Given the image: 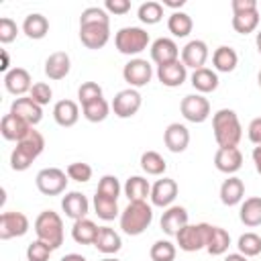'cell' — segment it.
<instances>
[{
    "instance_id": "cell-32",
    "label": "cell",
    "mask_w": 261,
    "mask_h": 261,
    "mask_svg": "<svg viewBox=\"0 0 261 261\" xmlns=\"http://www.w3.org/2000/svg\"><path fill=\"white\" fill-rule=\"evenodd\" d=\"M98 228L96 222H92L90 218H80V220H73V226H71V239L77 243V245H94L96 237H98Z\"/></svg>"
},
{
    "instance_id": "cell-13",
    "label": "cell",
    "mask_w": 261,
    "mask_h": 261,
    "mask_svg": "<svg viewBox=\"0 0 261 261\" xmlns=\"http://www.w3.org/2000/svg\"><path fill=\"white\" fill-rule=\"evenodd\" d=\"M177 181L171 179V177H161L157 179L153 186H151V206H157V208H169L173 206V200L177 198Z\"/></svg>"
},
{
    "instance_id": "cell-44",
    "label": "cell",
    "mask_w": 261,
    "mask_h": 261,
    "mask_svg": "<svg viewBox=\"0 0 261 261\" xmlns=\"http://www.w3.org/2000/svg\"><path fill=\"white\" fill-rule=\"evenodd\" d=\"M67 177L73 179V181H80V184H86L92 179V165L90 163H84V161H73L67 165L65 169Z\"/></svg>"
},
{
    "instance_id": "cell-42",
    "label": "cell",
    "mask_w": 261,
    "mask_h": 261,
    "mask_svg": "<svg viewBox=\"0 0 261 261\" xmlns=\"http://www.w3.org/2000/svg\"><path fill=\"white\" fill-rule=\"evenodd\" d=\"M237 249L245 257H257L261 253V237L257 232H245L239 237Z\"/></svg>"
},
{
    "instance_id": "cell-23",
    "label": "cell",
    "mask_w": 261,
    "mask_h": 261,
    "mask_svg": "<svg viewBox=\"0 0 261 261\" xmlns=\"http://www.w3.org/2000/svg\"><path fill=\"white\" fill-rule=\"evenodd\" d=\"M186 77H188V67L181 63V59L157 67V80H159L163 86H167V88H177V86H181V84L186 82Z\"/></svg>"
},
{
    "instance_id": "cell-26",
    "label": "cell",
    "mask_w": 261,
    "mask_h": 261,
    "mask_svg": "<svg viewBox=\"0 0 261 261\" xmlns=\"http://www.w3.org/2000/svg\"><path fill=\"white\" fill-rule=\"evenodd\" d=\"M53 118L63 128L73 126L77 122V118H80V106H77V102L67 100V98L55 102V106H53Z\"/></svg>"
},
{
    "instance_id": "cell-31",
    "label": "cell",
    "mask_w": 261,
    "mask_h": 261,
    "mask_svg": "<svg viewBox=\"0 0 261 261\" xmlns=\"http://www.w3.org/2000/svg\"><path fill=\"white\" fill-rule=\"evenodd\" d=\"M239 218L245 226L253 228L261 224V196H251L241 202L239 208Z\"/></svg>"
},
{
    "instance_id": "cell-2",
    "label": "cell",
    "mask_w": 261,
    "mask_h": 261,
    "mask_svg": "<svg viewBox=\"0 0 261 261\" xmlns=\"http://www.w3.org/2000/svg\"><path fill=\"white\" fill-rule=\"evenodd\" d=\"M212 130H214V141L218 147H237L239 141L243 139V126L234 110L230 108H220L212 116Z\"/></svg>"
},
{
    "instance_id": "cell-30",
    "label": "cell",
    "mask_w": 261,
    "mask_h": 261,
    "mask_svg": "<svg viewBox=\"0 0 261 261\" xmlns=\"http://www.w3.org/2000/svg\"><path fill=\"white\" fill-rule=\"evenodd\" d=\"M122 192L128 198V202H147V198L151 196V184L143 175H130L124 181Z\"/></svg>"
},
{
    "instance_id": "cell-3",
    "label": "cell",
    "mask_w": 261,
    "mask_h": 261,
    "mask_svg": "<svg viewBox=\"0 0 261 261\" xmlns=\"http://www.w3.org/2000/svg\"><path fill=\"white\" fill-rule=\"evenodd\" d=\"M120 230L128 237L143 234L153 222V206L147 202H128V206L118 216Z\"/></svg>"
},
{
    "instance_id": "cell-24",
    "label": "cell",
    "mask_w": 261,
    "mask_h": 261,
    "mask_svg": "<svg viewBox=\"0 0 261 261\" xmlns=\"http://www.w3.org/2000/svg\"><path fill=\"white\" fill-rule=\"evenodd\" d=\"M71 69V59L65 51H55L45 59V75L49 80H63Z\"/></svg>"
},
{
    "instance_id": "cell-33",
    "label": "cell",
    "mask_w": 261,
    "mask_h": 261,
    "mask_svg": "<svg viewBox=\"0 0 261 261\" xmlns=\"http://www.w3.org/2000/svg\"><path fill=\"white\" fill-rule=\"evenodd\" d=\"M22 33L29 39H43L49 33V20H47V16H43L39 12L27 14L24 20H22Z\"/></svg>"
},
{
    "instance_id": "cell-10",
    "label": "cell",
    "mask_w": 261,
    "mask_h": 261,
    "mask_svg": "<svg viewBox=\"0 0 261 261\" xmlns=\"http://www.w3.org/2000/svg\"><path fill=\"white\" fill-rule=\"evenodd\" d=\"M122 77H124V82L130 86V88H143V86H147L149 82H151V77H153V67H151V63L147 61V59H141V57H135V59H130L128 63H124V67H122Z\"/></svg>"
},
{
    "instance_id": "cell-50",
    "label": "cell",
    "mask_w": 261,
    "mask_h": 261,
    "mask_svg": "<svg viewBox=\"0 0 261 261\" xmlns=\"http://www.w3.org/2000/svg\"><path fill=\"white\" fill-rule=\"evenodd\" d=\"M230 8H232V14H243V12L257 10V2L255 0H232Z\"/></svg>"
},
{
    "instance_id": "cell-15",
    "label": "cell",
    "mask_w": 261,
    "mask_h": 261,
    "mask_svg": "<svg viewBox=\"0 0 261 261\" xmlns=\"http://www.w3.org/2000/svg\"><path fill=\"white\" fill-rule=\"evenodd\" d=\"M208 55H210L208 45L202 39H192L181 49V63L186 67H192V69H200V67H206Z\"/></svg>"
},
{
    "instance_id": "cell-17",
    "label": "cell",
    "mask_w": 261,
    "mask_h": 261,
    "mask_svg": "<svg viewBox=\"0 0 261 261\" xmlns=\"http://www.w3.org/2000/svg\"><path fill=\"white\" fill-rule=\"evenodd\" d=\"M151 59L159 65H167V63H173L179 59V47L173 39L169 37H159L153 41L151 45Z\"/></svg>"
},
{
    "instance_id": "cell-53",
    "label": "cell",
    "mask_w": 261,
    "mask_h": 261,
    "mask_svg": "<svg viewBox=\"0 0 261 261\" xmlns=\"http://www.w3.org/2000/svg\"><path fill=\"white\" fill-rule=\"evenodd\" d=\"M222 261H249V257H245L241 253H228V255H224Z\"/></svg>"
},
{
    "instance_id": "cell-35",
    "label": "cell",
    "mask_w": 261,
    "mask_h": 261,
    "mask_svg": "<svg viewBox=\"0 0 261 261\" xmlns=\"http://www.w3.org/2000/svg\"><path fill=\"white\" fill-rule=\"evenodd\" d=\"M228 247H230V234L220 226H212L210 234H208L206 251L210 255H224L228 251Z\"/></svg>"
},
{
    "instance_id": "cell-21",
    "label": "cell",
    "mask_w": 261,
    "mask_h": 261,
    "mask_svg": "<svg viewBox=\"0 0 261 261\" xmlns=\"http://www.w3.org/2000/svg\"><path fill=\"white\" fill-rule=\"evenodd\" d=\"M163 143L171 153H184L190 145V130L186 124L171 122L163 133Z\"/></svg>"
},
{
    "instance_id": "cell-29",
    "label": "cell",
    "mask_w": 261,
    "mask_h": 261,
    "mask_svg": "<svg viewBox=\"0 0 261 261\" xmlns=\"http://www.w3.org/2000/svg\"><path fill=\"white\" fill-rule=\"evenodd\" d=\"M190 84L194 86V90L198 94H210L218 88V73L210 67L194 69V73L190 75Z\"/></svg>"
},
{
    "instance_id": "cell-48",
    "label": "cell",
    "mask_w": 261,
    "mask_h": 261,
    "mask_svg": "<svg viewBox=\"0 0 261 261\" xmlns=\"http://www.w3.org/2000/svg\"><path fill=\"white\" fill-rule=\"evenodd\" d=\"M16 35H18L16 22L10 16H2L0 18V43L8 45V43H12L16 39Z\"/></svg>"
},
{
    "instance_id": "cell-55",
    "label": "cell",
    "mask_w": 261,
    "mask_h": 261,
    "mask_svg": "<svg viewBox=\"0 0 261 261\" xmlns=\"http://www.w3.org/2000/svg\"><path fill=\"white\" fill-rule=\"evenodd\" d=\"M186 4V0H163V6H169V8H181Z\"/></svg>"
},
{
    "instance_id": "cell-25",
    "label": "cell",
    "mask_w": 261,
    "mask_h": 261,
    "mask_svg": "<svg viewBox=\"0 0 261 261\" xmlns=\"http://www.w3.org/2000/svg\"><path fill=\"white\" fill-rule=\"evenodd\" d=\"M220 202L224 206H237L245 198V184L237 175H228L220 186Z\"/></svg>"
},
{
    "instance_id": "cell-4",
    "label": "cell",
    "mask_w": 261,
    "mask_h": 261,
    "mask_svg": "<svg viewBox=\"0 0 261 261\" xmlns=\"http://www.w3.org/2000/svg\"><path fill=\"white\" fill-rule=\"evenodd\" d=\"M43 149H45V137L39 130L33 128L12 149V153H10V167L14 171H27L33 165V161L43 153Z\"/></svg>"
},
{
    "instance_id": "cell-47",
    "label": "cell",
    "mask_w": 261,
    "mask_h": 261,
    "mask_svg": "<svg viewBox=\"0 0 261 261\" xmlns=\"http://www.w3.org/2000/svg\"><path fill=\"white\" fill-rule=\"evenodd\" d=\"M29 96H31L39 106H45V104L51 102V98H53V90H51L49 84H45V82H37V84H33Z\"/></svg>"
},
{
    "instance_id": "cell-52",
    "label": "cell",
    "mask_w": 261,
    "mask_h": 261,
    "mask_svg": "<svg viewBox=\"0 0 261 261\" xmlns=\"http://www.w3.org/2000/svg\"><path fill=\"white\" fill-rule=\"evenodd\" d=\"M251 157H253V163H255V169H257V173L261 175V145H257V147L253 149Z\"/></svg>"
},
{
    "instance_id": "cell-6",
    "label": "cell",
    "mask_w": 261,
    "mask_h": 261,
    "mask_svg": "<svg viewBox=\"0 0 261 261\" xmlns=\"http://www.w3.org/2000/svg\"><path fill=\"white\" fill-rule=\"evenodd\" d=\"M114 45L122 55H139L149 45V33L141 27H122L114 35Z\"/></svg>"
},
{
    "instance_id": "cell-8",
    "label": "cell",
    "mask_w": 261,
    "mask_h": 261,
    "mask_svg": "<svg viewBox=\"0 0 261 261\" xmlns=\"http://www.w3.org/2000/svg\"><path fill=\"white\" fill-rule=\"evenodd\" d=\"M67 173L59 167H45L37 173L35 177V184H37V190L45 196H59L65 192L67 188Z\"/></svg>"
},
{
    "instance_id": "cell-38",
    "label": "cell",
    "mask_w": 261,
    "mask_h": 261,
    "mask_svg": "<svg viewBox=\"0 0 261 261\" xmlns=\"http://www.w3.org/2000/svg\"><path fill=\"white\" fill-rule=\"evenodd\" d=\"M141 169L147 175H163L167 169V163L157 151H145L141 155Z\"/></svg>"
},
{
    "instance_id": "cell-43",
    "label": "cell",
    "mask_w": 261,
    "mask_h": 261,
    "mask_svg": "<svg viewBox=\"0 0 261 261\" xmlns=\"http://www.w3.org/2000/svg\"><path fill=\"white\" fill-rule=\"evenodd\" d=\"M122 192V186L118 181L116 175H102L100 181H98V188H96V194L104 196V198H112V200H118Z\"/></svg>"
},
{
    "instance_id": "cell-19",
    "label": "cell",
    "mask_w": 261,
    "mask_h": 261,
    "mask_svg": "<svg viewBox=\"0 0 261 261\" xmlns=\"http://www.w3.org/2000/svg\"><path fill=\"white\" fill-rule=\"evenodd\" d=\"M10 112L27 120L31 126L39 124L43 120V106H39L31 96H20L10 104Z\"/></svg>"
},
{
    "instance_id": "cell-41",
    "label": "cell",
    "mask_w": 261,
    "mask_h": 261,
    "mask_svg": "<svg viewBox=\"0 0 261 261\" xmlns=\"http://www.w3.org/2000/svg\"><path fill=\"white\" fill-rule=\"evenodd\" d=\"M175 253H177L175 245L171 241H167V239L155 241L151 245V249H149L151 261H175Z\"/></svg>"
},
{
    "instance_id": "cell-16",
    "label": "cell",
    "mask_w": 261,
    "mask_h": 261,
    "mask_svg": "<svg viewBox=\"0 0 261 261\" xmlns=\"http://www.w3.org/2000/svg\"><path fill=\"white\" fill-rule=\"evenodd\" d=\"M33 128H35V126H31L27 120H22L20 116H16V114H12V112L4 114L2 120H0V133H2V137H4L6 141L18 143V141H22Z\"/></svg>"
},
{
    "instance_id": "cell-22",
    "label": "cell",
    "mask_w": 261,
    "mask_h": 261,
    "mask_svg": "<svg viewBox=\"0 0 261 261\" xmlns=\"http://www.w3.org/2000/svg\"><path fill=\"white\" fill-rule=\"evenodd\" d=\"M61 210L65 212L67 218L80 220V218H86V214L90 210V202L82 192H67L61 198Z\"/></svg>"
},
{
    "instance_id": "cell-18",
    "label": "cell",
    "mask_w": 261,
    "mask_h": 261,
    "mask_svg": "<svg viewBox=\"0 0 261 261\" xmlns=\"http://www.w3.org/2000/svg\"><path fill=\"white\" fill-rule=\"evenodd\" d=\"M188 210L184 206H169L165 208V212L161 214V220H159V226L161 230L167 234V237H175L188 222Z\"/></svg>"
},
{
    "instance_id": "cell-14",
    "label": "cell",
    "mask_w": 261,
    "mask_h": 261,
    "mask_svg": "<svg viewBox=\"0 0 261 261\" xmlns=\"http://www.w3.org/2000/svg\"><path fill=\"white\" fill-rule=\"evenodd\" d=\"M214 167L226 175H234L243 167V153L239 147H218L214 153Z\"/></svg>"
},
{
    "instance_id": "cell-58",
    "label": "cell",
    "mask_w": 261,
    "mask_h": 261,
    "mask_svg": "<svg viewBox=\"0 0 261 261\" xmlns=\"http://www.w3.org/2000/svg\"><path fill=\"white\" fill-rule=\"evenodd\" d=\"M257 84H259V88H261V71L257 73Z\"/></svg>"
},
{
    "instance_id": "cell-9",
    "label": "cell",
    "mask_w": 261,
    "mask_h": 261,
    "mask_svg": "<svg viewBox=\"0 0 261 261\" xmlns=\"http://www.w3.org/2000/svg\"><path fill=\"white\" fill-rule=\"evenodd\" d=\"M179 110L188 122L200 124V122L208 120V116H210V102H208V98H204V94H198V92L188 94V96H184Z\"/></svg>"
},
{
    "instance_id": "cell-27",
    "label": "cell",
    "mask_w": 261,
    "mask_h": 261,
    "mask_svg": "<svg viewBox=\"0 0 261 261\" xmlns=\"http://www.w3.org/2000/svg\"><path fill=\"white\" fill-rule=\"evenodd\" d=\"M94 247L104 255H114V253H118L122 249V239L114 228L100 226L98 228V237L94 241Z\"/></svg>"
},
{
    "instance_id": "cell-12",
    "label": "cell",
    "mask_w": 261,
    "mask_h": 261,
    "mask_svg": "<svg viewBox=\"0 0 261 261\" xmlns=\"http://www.w3.org/2000/svg\"><path fill=\"white\" fill-rule=\"evenodd\" d=\"M141 104H143L141 94H139L135 88H126V90H120V92L114 96L110 108H112V112H114L118 118H130V116H135V114L139 112Z\"/></svg>"
},
{
    "instance_id": "cell-11",
    "label": "cell",
    "mask_w": 261,
    "mask_h": 261,
    "mask_svg": "<svg viewBox=\"0 0 261 261\" xmlns=\"http://www.w3.org/2000/svg\"><path fill=\"white\" fill-rule=\"evenodd\" d=\"M29 232V218L18 210H6L0 214V239L10 241Z\"/></svg>"
},
{
    "instance_id": "cell-36",
    "label": "cell",
    "mask_w": 261,
    "mask_h": 261,
    "mask_svg": "<svg viewBox=\"0 0 261 261\" xmlns=\"http://www.w3.org/2000/svg\"><path fill=\"white\" fill-rule=\"evenodd\" d=\"M94 212L98 218L102 220H114L116 216H120V210H118V200H112V198H104L100 194L94 196Z\"/></svg>"
},
{
    "instance_id": "cell-40",
    "label": "cell",
    "mask_w": 261,
    "mask_h": 261,
    "mask_svg": "<svg viewBox=\"0 0 261 261\" xmlns=\"http://www.w3.org/2000/svg\"><path fill=\"white\" fill-rule=\"evenodd\" d=\"M137 16L145 24H157L163 18V4L161 2H155V0H147V2H143L139 6Z\"/></svg>"
},
{
    "instance_id": "cell-39",
    "label": "cell",
    "mask_w": 261,
    "mask_h": 261,
    "mask_svg": "<svg viewBox=\"0 0 261 261\" xmlns=\"http://www.w3.org/2000/svg\"><path fill=\"white\" fill-rule=\"evenodd\" d=\"M82 112H84V118L86 120H90V122H102L110 114V104L104 98H98V100H94L90 104H84L82 106Z\"/></svg>"
},
{
    "instance_id": "cell-51",
    "label": "cell",
    "mask_w": 261,
    "mask_h": 261,
    "mask_svg": "<svg viewBox=\"0 0 261 261\" xmlns=\"http://www.w3.org/2000/svg\"><path fill=\"white\" fill-rule=\"evenodd\" d=\"M247 135H249V141H251L253 145H261V116H259V118H253V120L249 122Z\"/></svg>"
},
{
    "instance_id": "cell-46",
    "label": "cell",
    "mask_w": 261,
    "mask_h": 261,
    "mask_svg": "<svg viewBox=\"0 0 261 261\" xmlns=\"http://www.w3.org/2000/svg\"><path fill=\"white\" fill-rule=\"evenodd\" d=\"M51 253H53V249L47 243L37 239L27 247V261H49Z\"/></svg>"
},
{
    "instance_id": "cell-28",
    "label": "cell",
    "mask_w": 261,
    "mask_h": 261,
    "mask_svg": "<svg viewBox=\"0 0 261 261\" xmlns=\"http://www.w3.org/2000/svg\"><path fill=\"white\" fill-rule=\"evenodd\" d=\"M212 65H214V71H220V73H230L237 69L239 65V55L232 47L228 45H220L214 49L212 53Z\"/></svg>"
},
{
    "instance_id": "cell-54",
    "label": "cell",
    "mask_w": 261,
    "mask_h": 261,
    "mask_svg": "<svg viewBox=\"0 0 261 261\" xmlns=\"http://www.w3.org/2000/svg\"><path fill=\"white\" fill-rule=\"evenodd\" d=\"M61 261H88V259L84 255H80V253H67V255L61 257Z\"/></svg>"
},
{
    "instance_id": "cell-1",
    "label": "cell",
    "mask_w": 261,
    "mask_h": 261,
    "mask_svg": "<svg viewBox=\"0 0 261 261\" xmlns=\"http://www.w3.org/2000/svg\"><path fill=\"white\" fill-rule=\"evenodd\" d=\"M110 39V16L100 6H88L80 16V41L88 49H102Z\"/></svg>"
},
{
    "instance_id": "cell-56",
    "label": "cell",
    "mask_w": 261,
    "mask_h": 261,
    "mask_svg": "<svg viewBox=\"0 0 261 261\" xmlns=\"http://www.w3.org/2000/svg\"><path fill=\"white\" fill-rule=\"evenodd\" d=\"M255 45H257V51H259V55H261V29L257 31V37H255Z\"/></svg>"
},
{
    "instance_id": "cell-37",
    "label": "cell",
    "mask_w": 261,
    "mask_h": 261,
    "mask_svg": "<svg viewBox=\"0 0 261 261\" xmlns=\"http://www.w3.org/2000/svg\"><path fill=\"white\" fill-rule=\"evenodd\" d=\"M230 24H232V29L239 35H249V33L257 31V27H259V10H251V12H243V14H232Z\"/></svg>"
},
{
    "instance_id": "cell-45",
    "label": "cell",
    "mask_w": 261,
    "mask_h": 261,
    "mask_svg": "<svg viewBox=\"0 0 261 261\" xmlns=\"http://www.w3.org/2000/svg\"><path fill=\"white\" fill-rule=\"evenodd\" d=\"M98 98H104L100 84H96V82H84V84L77 88V100H80L82 106H84V104H90V102H94V100H98Z\"/></svg>"
},
{
    "instance_id": "cell-49",
    "label": "cell",
    "mask_w": 261,
    "mask_h": 261,
    "mask_svg": "<svg viewBox=\"0 0 261 261\" xmlns=\"http://www.w3.org/2000/svg\"><path fill=\"white\" fill-rule=\"evenodd\" d=\"M104 10L120 16V14H126L130 10V2L128 0H106L104 2Z\"/></svg>"
},
{
    "instance_id": "cell-57",
    "label": "cell",
    "mask_w": 261,
    "mask_h": 261,
    "mask_svg": "<svg viewBox=\"0 0 261 261\" xmlns=\"http://www.w3.org/2000/svg\"><path fill=\"white\" fill-rule=\"evenodd\" d=\"M102 261H120V259H116V257H110V255H108V257H104Z\"/></svg>"
},
{
    "instance_id": "cell-34",
    "label": "cell",
    "mask_w": 261,
    "mask_h": 261,
    "mask_svg": "<svg viewBox=\"0 0 261 261\" xmlns=\"http://www.w3.org/2000/svg\"><path fill=\"white\" fill-rule=\"evenodd\" d=\"M167 29H169V33H171L173 37L184 39V37H188V35L192 33L194 20H192V16H190L188 12L175 10V12H171L169 18H167Z\"/></svg>"
},
{
    "instance_id": "cell-7",
    "label": "cell",
    "mask_w": 261,
    "mask_h": 261,
    "mask_svg": "<svg viewBox=\"0 0 261 261\" xmlns=\"http://www.w3.org/2000/svg\"><path fill=\"white\" fill-rule=\"evenodd\" d=\"M210 228H212V224H208V222L186 224V226L175 234L179 249H181V251H186V253H196V251L206 249Z\"/></svg>"
},
{
    "instance_id": "cell-20",
    "label": "cell",
    "mask_w": 261,
    "mask_h": 261,
    "mask_svg": "<svg viewBox=\"0 0 261 261\" xmlns=\"http://www.w3.org/2000/svg\"><path fill=\"white\" fill-rule=\"evenodd\" d=\"M4 88L6 92H10L12 96H24L27 92H31L33 88V80L31 73L24 67H12L10 71L4 73Z\"/></svg>"
},
{
    "instance_id": "cell-5",
    "label": "cell",
    "mask_w": 261,
    "mask_h": 261,
    "mask_svg": "<svg viewBox=\"0 0 261 261\" xmlns=\"http://www.w3.org/2000/svg\"><path fill=\"white\" fill-rule=\"evenodd\" d=\"M35 234L39 241L47 243L53 251L59 249L63 245V220L57 212L53 210H43L37 218H35Z\"/></svg>"
}]
</instances>
